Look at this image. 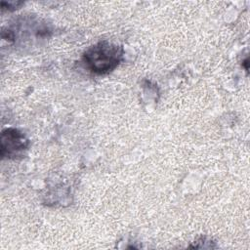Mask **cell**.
I'll return each instance as SVG.
<instances>
[{"label":"cell","mask_w":250,"mask_h":250,"mask_svg":"<svg viewBox=\"0 0 250 250\" xmlns=\"http://www.w3.org/2000/svg\"><path fill=\"white\" fill-rule=\"evenodd\" d=\"M23 2H20V1H9V2H5V1H2L1 2V10L4 11V10H8V11H13L15 9H17L19 6L22 5Z\"/></svg>","instance_id":"3957f363"},{"label":"cell","mask_w":250,"mask_h":250,"mask_svg":"<svg viewBox=\"0 0 250 250\" xmlns=\"http://www.w3.org/2000/svg\"><path fill=\"white\" fill-rule=\"evenodd\" d=\"M30 145L26 136L16 128H7L2 131L0 153L2 158H21Z\"/></svg>","instance_id":"7a4b0ae2"},{"label":"cell","mask_w":250,"mask_h":250,"mask_svg":"<svg viewBox=\"0 0 250 250\" xmlns=\"http://www.w3.org/2000/svg\"><path fill=\"white\" fill-rule=\"evenodd\" d=\"M123 56L122 46L103 40L89 47L83 53L81 60L88 71L97 75H104L114 70L122 62Z\"/></svg>","instance_id":"6da1fadb"}]
</instances>
